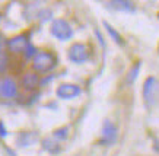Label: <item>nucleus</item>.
<instances>
[{"mask_svg":"<svg viewBox=\"0 0 159 156\" xmlns=\"http://www.w3.org/2000/svg\"><path fill=\"white\" fill-rule=\"evenodd\" d=\"M56 63L57 61H56L54 54L48 53V51H39L32 59V67L38 73H47L50 70H53L56 67Z\"/></svg>","mask_w":159,"mask_h":156,"instance_id":"f257e3e1","label":"nucleus"},{"mask_svg":"<svg viewBox=\"0 0 159 156\" xmlns=\"http://www.w3.org/2000/svg\"><path fill=\"white\" fill-rule=\"evenodd\" d=\"M143 98L148 107H153L159 99V82L155 78H148L143 85Z\"/></svg>","mask_w":159,"mask_h":156,"instance_id":"f03ea898","label":"nucleus"},{"mask_svg":"<svg viewBox=\"0 0 159 156\" xmlns=\"http://www.w3.org/2000/svg\"><path fill=\"white\" fill-rule=\"evenodd\" d=\"M51 35L60 41H67L73 37V29L64 19H56L51 24Z\"/></svg>","mask_w":159,"mask_h":156,"instance_id":"7ed1b4c3","label":"nucleus"},{"mask_svg":"<svg viewBox=\"0 0 159 156\" xmlns=\"http://www.w3.org/2000/svg\"><path fill=\"white\" fill-rule=\"evenodd\" d=\"M69 59L76 64H82V63H85V61H88V59H89L88 47L85 44H82V42L73 44L72 47L69 48Z\"/></svg>","mask_w":159,"mask_h":156,"instance_id":"20e7f679","label":"nucleus"},{"mask_svg":"<svg viewBox=\"0 0 159 156\" xmlns=\"http://www.w3.org/2000/svg\"><path fill=\"white\" fill-rule=\"evenodd\" d=\"M31 44L28 41L26 35H16L13 38H10L7 41V50L13 54H19V53H25V50L28 48V45Z\"/></svg>","mask_w":159,"mask_h":156,"instance_id":"39448f33","label":"nucleus"},{"mask_svg":"<svg viewBox=\"0 0 159 156\" xmlns=\"http://www.w3.org/2000/svg\"><path fill=\"white\" fill-rule=\"evenodd\" d=\"M80 95V88L73 83H63L57 88V96L61 99H73Z\"/></svg>","mask_w":159,"mask_h":156,"instance_id":"423d86ee","label":"nucleus"},{"mask_svg":"<svg viewBox=\"0 0 159 156\" xmlns=\"http://www.w3.org/2000/svg\"><path fill=\"white\" fill-rule=\"evenodd\" d=\"M117 140V127L114 126V123H111L107 120L102 127V136L101 141L104 145H112Z\"/></svg>","mask_w":159,"mask_h":156,"instance_id":"0eeeda50","label":"nucleus"},{"mask_svg":"<svg viewBox=\"0 0 159 156\" xmlns=\"http://www.w3.org/2000/svg\"><path fill=\"white\" fill-rule=\"evenodd\" d=\"M0 95L5 98H15L18 95V85L12 78H6L0 83Z\"/></svg>","mask_w":159,"mask_h":156,"instance_id":"6e6552de","label":"nucleus"},{"mask_svg":"<svg viewBox=\"0 0 159 156\" xmlns=\"http://www.w3.org/2000/svg\"><path fill=\"white\" fill-rule=\"evenodd\" d=\"M38 83H39V78L37 73H26L22 78V86L25 89H28V91L35 89L38 86Z\"/></svg>","mask_w":159,"mask_h":156,"instance_id":"1a4fd4ad","label":"nucleus"},{"mask_svg":"<svg viewBox=\"0 0 159 156\" xmlns=\"http://www.w3.org/2000/svg\"><path fill=\"white\" fill-rule=\"evenodd\" d=\"M108 6H110V7H112V9L127 10V12H133V10H134V7H133V5H131L130 2H123V0L111 2V3H108Z\"/></svg>","mask_w":159,"mask_h":156,"instance_id":"9d476101","label":"nucleus"},{"mask_svg":"<svg viewBox=\"0 0 159 156\" xmlns=\"http://www.w3.org/2000/svg\"><path fill=\"white\" fill-rule=\"evenodd\" d=\"M104 26L107 28V31H108V34H110L111 37L114 38V41H116L117 44H123V38H121V35L118 34V32H117V31L114 29V28H112V26H111V25L108 24V22H104Z\"/></svg>","mask_w":159,"mask_h":156,"instance_id":"9b49d317","label":"nucleus"},{"mask_svg":"<svg viewBox=\"0 0 159 156\" xmlns=\"http://www.w3.org/2000/svg\"><path fill=\"white\" fill-rule=\"evenodd\" d=\"M139 70H140V63H136L133 67H131V70L129 72V74H127V83H133L136 80V78H137V74H139Z\"/></svg>","mask_w":159,"mask_h":156,"instance_id":"f8f14e48","label":"nucleus"},{"mask_svg":"<svg viewBox=\"0 0 159 156\" xmlns=\"http://www.w3.org/2000/svg\"><path fill=\"white\" fill-rule=\"evenodd\" d=\"M43 145H44V149H45V150H48V152H51V153H54V152L58 150L57 147H54V146H57V145H56V143H53L50 139H45V140L43 141Z\"/></svg>","mask_w":159,"mask_h":156,"instance_id":"ddd939ff","label":"nucleus"},{"mask_svg":"<svg viewBox=\"0 0 159 156\" xmlns=\"http://www.w3.org/2000/svg\"><path fill=\"white\" fill-rule=\"evenodd\" d=\"M54 137L58 139V140H64L66 137H67V128L66 127H63V128H58L54 131Z\"/></svg>","mask_w":159,"mask_h":156,"instance_id":"4468645a","label":"nucleus"},{"mask_svg":"<svg viewBox=\"0 0 159 156\" xmlns=\"http://www.w3.org/2000/svg\"><path fill=\"white\" fill-rule=\"evenodd\" d=\"M6 64H7V59H6V54H5V51L0 48V73L3 72L6 69Z\"/></svg>","mask_w":159,"mask_h":156,"instance_id":"2eb2a0df","label":"nucleus"},{"mask_svg":"<svg viewBox=\"0 0 159 156\" xmlns=\"http://www.w3.org/2000/svg\"><path fill=\"white\" fill-rule=\"evenodd\" d=\"M35 54H37V50H35V47L32 44H29L28 48L25 50V57H26V59H29V57H35Z\"/></svg>","mask_w":159,"mask_h":156,"instance_id":"dca6fc26","label":"nucleus"},{"mask_svg":"<svg viewBox=\"0 0 159 156\" xmlns=\"http://www.w3.org/2000/svg\"><path fill=\"white\" fill-rule=\"evenodd\" d=\"M6 134H7V131H6L5 126H3V123L0 121V137H6Z\"/></svg>","mask_w":159,"mask_h":156,"instance_id":"f3484780","label":"nucleus"},{"mask_svg":"<svg viewBox=\"0 0 159 156\" xmlns=\"http://www.w3.org/2000/svg\"><path fill=\"white\" fill-rule=\"evenodd\" d=\"M158 18H159V15H158Z\"/></svg>","mask_w":159,"mask_h":156,"instance_id":"a211bd4d","label":"nucleus"}]
</instances>
